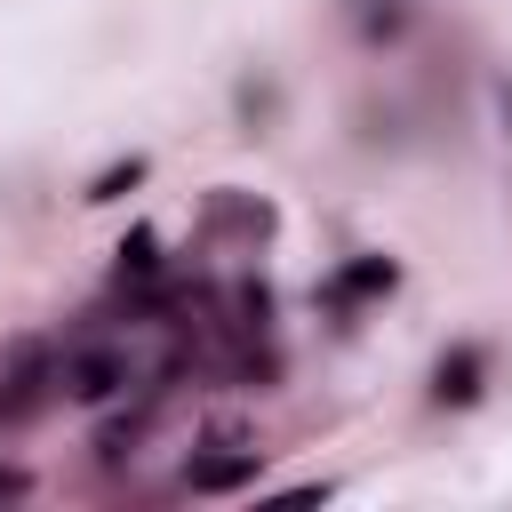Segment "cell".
<instances>
[{
	"mask_svg": "<svg viewBox=\"0 0 512 512\" xmlns=\"http://www.w3.org/2000/svg\"><path fill=\"white\" fill-rule=\"evenodd\" d=\"M136 384H144V368H136L128 344H112V336H64L56 392H64L72 408H112V400H128Z\"/></svg>",
	"mask_w": 512,
	"mask_h": 512,
	"instance_id": "6da1fadb",
	"label": "cell"
},
{
	"mask_svg": "<svg viewBox=\"0 0 512 512\" xmlns=\"http://www.w3.org/2000/svg\"><path fill=\"white\" fill-rule=\"evenodd\" d=\"M56 368H64V344H56V336H16V344L0 352V432L32 424L48 400H64V392H56Z\"/></svg>",
	"mask_w": 512,
	"mask_h": 512,
	"instance_id": "7a4b0ae2",
	"label": "cell"
},
{
	"mask_svg": "<svg viewBox=\"0 0 512 512\" xmlns=\"http://www.w3.org/2000/svg\"><path fill=\"white\" fill-rule=\"evenodd\" d=\"M264 472V448L248 440V432H232V424H216L192 456H184V472H176V488L184 496H232V488H248Z\"/></svg>",
	"mask_w": 512,
	"mask_h": 512,
	"instance_id": "3957f363",
	"label": "cell"
},
{
	"mask_svg": "<svg viewBox=\"0 0 512 512\" xmlns=\"http://www.w3.org/2000/svg\"><path fill=\"white\" fill-rule=\"evenodd\" d=\"M488 384H496V352L480 344V336H456L440 360H432V408H448V416H464V408H480L488 400Z\"/></svg>",
	"mask_w": 512,
	"mask_h": 512,
	"instance_id": "277c9868",
	"label": "cell"
},
{
	"mask_svg": "<svg viewBox=\"0 0 512 512\" xmlns=\"http://www.w3.org/2000/svg\"><path fill=\"white\" fill-rule=\"evenodd\" d=\"M160 392H168V384H136V400H112V416L96 424V464H104V472H120V464L144 456L152 416H160Z\"/></svg>",
	"mask_w": 512,
	"mask_h": 512,
	"instance_id": "5b68a950",
	"label": "cell"
},
{
	"mask_svg": "<svg viewBox=\"0 0 512 512\" xmlns=\"http://www.w3.org/2000/svg\"><path fill=\"white\" fill-rule=\"evenodd\" d=\"M344 16H352V40L360 48H400L416 32L424 0H344Z\"/></svg>",
	"mask_w": 512,
	"mask_h": 512,
	"instance_id": "8992f818",
	"label": "cell"
},
{
	"mask_svg": "<svg viewBox=\"0 0 512 512\" xmlns=\"http://www.w3.org/2000/svg\"><path fill=\"white\" fill-rule=\"evenodd\" d=\"M232 112H240L248 136H272V120H280V80H272V72H248V80L232 88Z\"/></svg>",
	"mask_w": 512,
	"mask_h": 512,
	"instance_id": "52a82bcc",
	"label": "cell"
},
{
	"mask_svg": "<svg viewBox=\"0 0 512 512\" xmlns=\"http://www.w3.org/2000/svg\"><path fill=\"white\" fill-rule=\"evenodd\" d=\"M488 104H496V120H504V136H512V72H488Z\"/></svg>",
	"mask_w": 512,
	"mask_h": 512,
	"instance_id": "ba28073f",
	"label": "cell"
},
{
	"mask_svg": "<svg viewBox=\"0 0 512 512\" xmlns=\"http://www.w3.org/2000/svg\"><path fill=\"white\" fill-rule=\"evenodd\" d=\"M24 488H32V480H24L16 464H0V496H24Z\"/></svg>",
	"mask_w": 512,
	"mask_h": 512,
	"instance_id": "9c48e42d",
	"label": "cell"
}]
</instances>
